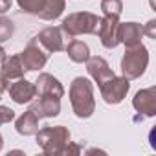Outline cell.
<instances>
[{"instance_id": "30bf717a", "label": "cell", "mask_w": 156, "mask_h": 156, "mask_svg": "<svg viewBox=\"0 0 156 156\" xmlns=\"http://www.w3.org/2000/svg\"><path fill=\"white\" fill-rule=\"evenodd\" d=\"M30 110L41 119V118H55L61 112V99L51 96H39L35 101H30Z\"/></svg>"}, {"instance_id": "7402d4cb", "label": "cell", "mask_w": 156, "mask_h": 156, "mask_svg": "<svg viewBox=\"0 0 156 156\" xmlns=\"http://www.w3.org/2000/svg\"><path fill=\"white\" fill-rule=\"evenodd\" d=\"M13 119H15V112L9 107L0 105V125H6V123H9Z\"/></svg>"}, {"instance_id": "5bb4252c", "label": "cell", "mask_w": 156, "mask_h": 156, "mask_svg": "<svg viewBox=\"0 0 156 156\" xmlns=\"http://www.w3.org/2000/svg\"><path fill=\"white\" fill-rule=\"evenodd\" d=\"M35 88H37V96H51V98H59V99L64 96V88H62L61 81L50 73L39 75V79L35 81Z\"/></svg>"}, {"instance_id": "8fae6325", "label": "cell", "mask_w": 156, "mask_h": 156, "mask_svg": "<svg viewBox=\"0 0 156 156\" xmlns=\"http://www.w3.org/2000/svg\"><path fill=\"white\" fill-rule=\"evenodd\" d=\"M9 96H11V99L17 105L30 103V101H33L37 98L35 83L26 81L24 77H20V79H17V81H11V85H9Z\"/></svg>"}, {"instance_id": "277c9868", "label": "cell", "mask_w": 156, "mask_h": 156, "mask_svg": "<svg viewBox=\"0 0 156 156\" xmlns=\"http://www.w3.org/2000/svg\"><path fill=\"white\" fill-rule=\"evenodd\" d=\"M147 64H149V51L143 44L127 48V51L121 59V73L129 81L138 79L140 75H143Z\"/></svg>"}, {"instance_id": "4fadbf2b", "label": "cell", "mask_w": 156, "mask_h": 156, "mask_svg": "<svg viewBox=\"0 0 156 156\" xmlns=\"http://www.w3.org/2000/svg\"><path fill=\"white\" fill-rule=\"evenodd\" d=\"M141 37H143V28L138 22H119L118 26V39L121 44H125V48H132L141 44Z\"/></svg>"}, {"instance_id": "5b68a950", "label": "cell", "mask_w": 156, "mask_h": 156, "mask_svg": "<svg viewBox=\"0 0 156 156\" xmlns=\"http://www.w3.org/2000/svg\"><path fill=\"white\" fill-rule=\"evenodd\" d=\"M19 57H20V62H22L24 70H30V72L41 70L48 62V51L41 46V42L37 41V37H33L28 42V46L24 48V51H20Z\"/></svg>"}, {"instance_id": "d4e9b609", "label": "cell", "mask_w": 156, "mask_h": 156, "mask_svg": "<svg viewBox=\"0 0 156 156\" xmlns=\"http://www.w3.org/2000/svg\"><path fill=\"white\" fill-rule=\"evenodd\" d=\"M6 90H8V81L4 79V75L0 73V94H2V92H6Z\"/></svg>"}, {"instance_id": "603a6c76", "label": "cell", "mask_w": 156, "mask_h": 156, "mask_svg": "<svg viewBox=\"0 0 156 156\" xmlns=\"http://www.w3.org/2000/svg\"><path fill=\"white\" fill-rule=\"evenodd\" d=\"M143 28V35H147L149 39H156V20L152 19V20H149L145 26H141Z\"/></svg>"}, {"instance_id": "52a82bcc", "label": "cell", "mask_w": 156, "mask_h": 156, "mask_svg": "<svg viewBox=\"0 0 156 156\" xmlns=\"http://www.w3.org/2000/svg\"><path fill=\"white\" fill-rule=\"evenodd\" d=\"M68 39H72L70 35H66L62 31V28L59 26H50V28H44L39 35H37V41L41 42V46L46 50V51H62L68 44Z\"/></svg>"}, {"instance_id": "6da1fadb", "label": "cell", "mask_w": 156, "mask_h": 156, "mask_svg": "<svg viewBox=\"0 0 156 156\" xmlns=\"http://www.w3.org/2000/svg\"><path fill=\"white\" fill-rule=\"evenodd\" d=\"M70 103L77 118H90L96 110L94 85L87 77H75L70 85Z\"/></svg>"}, {"instance_id": "3957f363", "label": "cell", "mask_w": 156, "mask_h": 156, "mask_svg": "<svg viewBox=\"0 0 156 156\" xmlns=\"http://www.w3.org/2000/svg\"><path fill=\"white\" fill-rule=\"evenodd\" d=\"M99 26V17L88 11H79V13H72L62 19V31L70 37L75 35H94Z\"/></svg>"}, {"instance_id": "484cf974", "label": "cell", "mask_w": 156, "mask_h": 156, "mask_svg": "<svg viewBox=\"0 0 156 156\" xmlns=\"http://www.w3.org/2000/svg\"><path fill=\"white\" fill-rule=\"evenodd\" d=\"M4 57H6V51H4V48H2V46H0V62L4 61Z\"/></svg>"}, {"instance_id": "2e32d148", "label": "cell", "mask_w": 156, "mask_h": 156, "mask_svg": "<svg viewBox=\"0 0 156 156\" xmlns=\"http://www.w3.org/2000/svg\"><path fill=\"white\" fill-rule=\"evenodd\" d=\"M66 6V0H41V9H39V17L42 20H55L62 15Z\"/></svg>"}, {"instance_id": "44dd1931", "label": "cell", "mask_w": 156, "mask_h": 156, "mask_svg": "<svg viewBox=\"0 0 156 156\" xmlns=\"http://www.w3.org/2000/svg\"><path fill=\"white\" fill-rule=\"evenodd\" d=\"M19 2V6H20V9H24L26 13H39V9H41V0H17Z\"/></svg>"}, {"instance_id": "ba28073f", "label": "cell", "mask_w": 156, "mask_h": 156, "mask_svg": "<svg viewBox=\"0 0 156 156\" xmlns=\"http://www.w3.org/2000/svg\"><path fill=\"white\" fill-rule=\"evenodd\" d=\"M132 107L140 112V116L136 119H143V118H152L156 114V88H143L140 92H136L134 99H132Z\"/></svg>"}, {"instance_id": "cb8c5ba5", "label": "cell", "mask_w": 156, "mask_h": 156, "mask_svg": "<svg viewBox=\"0 0 156 156\" xmlns=\"http://www.w3.org/2000/svg\"><path fill=\"white\" fill-rule=\"evenodd\" d=\"M13 4V0H0V13H6Z\"/></svg>"}, {"instance_id": "7a4b0ae2", "label": "cell", "mask_w": 156, "mask_h": 156, "mask_svg": "<svg viewBox=\"0 0 156 156\" xmlns=\"http://www.w3.org/2000/svg\"><path fill=\"white\" fill-rule=\"evenodd\" d=\"M35 138H37V145L44 154L57 156V154H64V149L70 143V130L62 125L44 127L35 132Z\"/></svg>"}, {"instance_id": "4316f807", "label": "cell", "mask_w": 156, "mask_h": 156, "mask_svg": "<svg viewBox=\"0 0 156 156\" xmlns=\"http://www.w3.org/2000/svg\"><path fill=\"white\" fill-rule=\"evenodd\" d=\"M2 145H4V140H2V134H0V151H2Z\"/></svg>"}, {"instance_id": "83f0119b", "label": "cell", "mask_w": 156, "mask_h": 156, "mask_svg": "<svg viewBox=\"0 0 156 156\" xmlns=\"http://www.w3.org/2000/svg\"><path fill=\"white\" fill-rule=\"evenodd\" d=\"M0 99H2V98H0Z\"/></svg>"}, {"instance_id": "9a60e30c", "label": "cell", "mask_w": 156, "mask_h": 156, "mask_svg": "<svg viewBox=\"0 0 156 156\" xmlns=\"http://www.w3.org/2000/svg\"><path fill=\"white\" fill-rule=\"evenodd\" d=\"M2 66H0V73L4 75V79L8 83L11 81H17L20 79V77H24V66L20 62V57L19 55H11V57H4V61L0 62Z\"/></svg>"}, {"instance_id": "d6986e66", "label": "cell", "mask_w": 156, "mask_h": 156, "mask_svg": "<svg viewBox=\"0 0 156 156\" xmlns=\"http://www.w3.org/2000/svg\"><path fill=\"white\" fill-rule=\"evenodd\" d=\"M123 9V2L121 0H101V11L105 17H114L119 19Z\"/></svg>"}, {"instance_id": "e0dca14e", "label": "cell", "mask_w": 156, "mask_h": 156, "mask_svg": "<svg viewBox=\"0 0 156 156\" xmlns=\"http://www.w3.org/2000/svg\"><path fill=\"white\" fill-rule=\"evenodd\" d=\"M15 129H17V132L22 134V136H33V134L39 130V118L28 108L20 118H17Z\"/></svg>"}, {"instance_id": "8992f818", "label": "cell", "mask_w": 156, "mask_h": 156, "mask_svg": "<svg viewBox=\"0 0 156 156\" xmlns=\"http://www.w3.org/2000/svg\"><path fill=\"white\" fill-rule=\"evenodd\" d=\"M129 88H130V81L127 79V77H112V79H108V81H105L101 87H99V90H101V98L105 99V103H108V105H118V103H121L123 99H125V96H127V92H129Z\"/></svg>"}, {"instance_id": "ac0fdd59", "label": "cell", "mask_w": 156, "mask_h": 156, "mask_svg": "<svg viewBox=\"0 0 156 156\" xmlns=\"http://www.w3.org/2000/svg\"><path fill=\"white\" fill-rule=\"evenodd\" d=\"M66 53H68V57L73 61V62H87L88 61V57H90V50H88V46H87V42H83V41H77V39H73V41H70L68 44H66Z\"/></svg>"}, {"instance_id": "7c38bea8", "label": "cell", "mask_w": 156, "mask_h": 156, "mask_svg": "<svg viewBox=\"0 0 156 156\" xmlns=\"http://www.w3.org/2000/svg\"><path fill=\"white\" fill-rule=\"evenodd\" d=\"M87 72H88V75L92 77V79L98 83V87H101L105 81H108V79L114 77V72L108 66V62L103 57H98V55L96 57H88V61H87Z\"/></svg>"}, {"instance_id": "ffe728a7", "label": "cell", "mask_w": 156, "mask_h": 156, "mask_svg": "<svg viewBox=\"0 0 156 156\" xmlns=\"http://www.w3.org/2000/svg\"><path fill=\"white\" fill-rule=\"evenodd\" d=\"M13 33H15V24L6 17H0V42L9 41Z\"/></svg>"}, {"instance_id": "9c48e42d", "label": "cell", "mask_w": 156, "mask_h": 156, "mask_svg": "<svg viewBox=\"0 0 156 156\" xmlns=\"http://www.w3.org/2000/svg\"><path fill=\"white\" fill-rule=\"evenodd\" d=\"M118 26H119V19H114V17H103V19H99V26H98L96 35H99L101 44L105 48H116L119 44Z\"/></svg>"}]
</instances>
